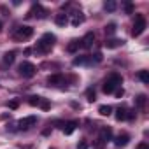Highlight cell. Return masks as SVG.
I'll return each instance as SVG.
<instances>
[{
  "label": "cell",
  "instance_id": "obj_22",
  "mask_svg": "<svg viewBox=\"0 0 149 149\" xmlns=\"http://www.w3.org/2000/svg\"><path fill=\"white\" fill-rule=\"evenodd\" d=\"M105 35H114L116 33V30H118V26L114 25V23H109V25H105Z\"/></svg>",
  "mask_w": 149,
  "mask_h": 149
},
{
  "label": "cell",
  "instance_id": "obj_23",
  "mask_svg": "<svg viewBox=\"0 0 149 149\" xmlns=\"http://www.w3.org/2000/svg\"><path fill=\"white\" fill-rule=\"evenodd\" d=\"M98 112H100L102 116H111L112 107H111V105H100V107H98Z\"/></svg>",
  "mask_w": 149,
  "mask_h": 149
},
{
  "label": "cell",
  "instance_id": "obj_15",
  "mask_svg": "<svg viewBox=\"0 0 149 149\" xmlns=\"http://www.w3.org/2000/svg\"><path fill=\"white\" fill-rule=\"evenodd\" d=\"M77 126H79V121H68V123H65V125H63V128H61V130H63V133H65V135H70L74 130L77 128Z\"/></svg>",
  "mask_w": 149,
  "mask_h": 149
},
{
  "label": "cell",
  "instance_id": "obj_25",
  "mask_svg": "<svg viewBox=\"0 0 149 149\" xmlns=\"http://www.w3.org/2000/svg\"><path fill=\"white\" fill-rule=\"evenodd\" d=\"M135 104H137V107H144L146 105V95H139L135 98Z\"/></svg>",
  "mask_w": 149,
  "mask_h": 149
},
{
  "label": "cell",
  "instance_id": "obj_26",
  "mask_svg": "<svg viewBox=\"0 0 149 149\" xmlns=\"http://www.w3.org/2000/svg\"><path fill=\"white\" fill-rule=\"evenodd\" d=\"M86 97H88V100H90V102H95V91H93L91 88L86 91Z\"/></svg>",
  "mask_w": 149,
  "mask_h": 149
},
{
  "label": "cell",
  "instance_id": "obj_13",
  "mask_svg": "<svg viewBox=\"0 0 149 149\" xmlns=\"http://www.w3.org/2000/svg\"><path fill=\"white\" fill-rule=\"evenodd\" d=\"M111 139H112V130H111L109 126L100 128V140H102V142H109Z\"/></svg>",
  "mask_w": 149,
  "mask_h": 149
},
{
  "label": "cell",
  "instance_id": "obj_6",
  "mask_svg": "<svg viewBox=\"0 0 149 149\" xmlns=\"http://www.w3.org/2000/svg\"><path fill=\"white\" fill-rule=\"evenodd\" d=\"M28 18H32V16H35V18H39V19H44L46 16H47V11L40 6V4H33V7H32V11L26 14Z\"/></svg>",
  "mask_w": 149,
  "mask_h": 149
},
{
  "label": "cell",
  "instance_id": "obj_28",
  "mask_svg": "<svg viewBox=\"0 0 149 149\" xmlns=\"http://www.w3.org/2000/svg\"><path fill=\"white\" fill-rule=\"evenodd\" d=\"M104 144H105V142H102V140L98 139V140H95V144H93V149H104Z\"/></svg>",
  "mask_w": 149,
  "mask_h": 149
},
{
  "label": "cell",
  "instance_id": "obj_7",
  "mask_svg": "<svg viewBox=\"0 0 149 149\" xmlns=\"http://www.w3.org/2000/svg\"><path fill=\"white\" fill-rule=\"evenodd\" d=\"M133 112L132 111H128V109H125V107H119L118 111H116V119L118 121H126V119H133Z\"/></svg>",
  "mask_w": 149,
  "mask_h": 149
},
{
  "label": "cell",
  "instance_id": "obj_33",
  "mask_svg": "<svg viewBox=\"0 0 149 149\" xmlns=\"http://www.w3.org/2000/svg\"><path fill=\"white\" fill-rule=\"evenodd\" d=\"M137 149H149V146L146 144V142H142V144H139V147Z\"/></svg>",
  "mask_w": 149,
  "mask_h": 149
},
{
  "label": "cell",
  "instance_id": "obj_2",
  "mask_svg": "<svg viewBox=\"0 0 149 149\" xmlns=\"http://www.w3.org/2000/svg\"><path fill=\"white\" fill-rule=\"evenodd\" d=\"M123 83V77L119 76V74H111V76L105 79V83H104V86H102V90H104V93H114L116 91V88L119 86Z\"/></svg>",
  "mask_w": 149,
  "mask_h": 149
},
{
  "label": "cell",
  "instance_id": "obj_32",
  "mask_svg": "<svg viewBox=\"0 0 149 149\" xmlns=\"http://www.w3.org/2000/svg\"><path fill=\"white\" fill-rule=\"evenodd\" d=\"M114 93H116V97H118V98H121V97L125 95V91H123V88H119V90H116Z\"/></svg>",
  "mask_w": 149,
  "mask_h": 149
},
{
  "label": "cell",
  "instance_id": "obj_3",
  "mask_svg": "<svg viewBox=\"0 0 149 149\" xmlns=\"http://www.w3.org/2000/svg\"><path fill=\"white\" fill-rule=\"evenodd\" d=\"M18 70H19V76H23L25 79H30L37 74V67L33 63H30V61H23Z\"/></svg>",
  "mask_w": 149,
  "mask_h": 149
},
{
  "label": "cell",
  "instance_id": "obj_14",
  "mask_svg": "<svg viewBox=\"0 0 149 149\" xmlns=\"http://www.w3.org/2000/svg\"><path fill=\"white\" fill-rule=\"evenodd\" d=\"M128 142H130V135H126V133H121V135H118V137L114 139V144H116L118 147H125Z\"/></svg>",
  "mask_w": 149,
  "mask_h": 149
},
{
  "label": "cell",
  "instance_id": "obj_20",
  "mask_svg": "<svg viewBox=\"0 0 149 149\" xmlns=\"http://www.w3.org/2000/svg\"><path fill=\"white\" fill-rule=\"evenodd\" d=\"M137 76H139V79H140L144 84H149V72H147V70H140Z\"/></svg>",
  "mask_w": 149,
  "mask_h": 149
},
{
  "label": "cell",
  "instance_id": "obj_24",
  "mask_svg": "<svg viewBox=\"0 0 149 149\" xmlns=\"http://www.w3.org/2000/svg\"><path fill=\"white\" fill-rule=\"evenodd\" d=\"M40 100H42V97H37V95L28 97V104H30V105H33V107H35V105H39V104H40Z\"/></svg>",
  "mask_w": 149,
  "mask_h": 149
},
{
  "label": "cell",
  "instance_id": "obj_19",
  "mask_svg": "<svg viewBox=\"0 0 149 149\" xmlns=\"http://www.w3.org/2000/svg\"><path fill=\"white\" fill-rule=\"evenodd\" d=\"M14 60H16V53H14V51H11V53H6V54H4V63H6V65H11Z\"/></svg>",
  "mask_w": 149,
  "mask_h": 149
},
{
  "label": "cell",
  "instance_id": "obj_9",
  "mask_svg": "<svg viewBox=\"0 0 149 149\" xmlns=\"http://www.w3.org/2000/svg\"><path fill=\"white\" fill-rule=\"evenodd\" d=\"M47 84L49 86H61V84H65V77L61 74H53V76L47 77Z\"/></svg>",
  "mask_w": 149,
  "mask_h": 149
},
{
  "label": "cell",
  "instance_id": "obj_29",
  "mask_svg": "<svg viewBox=\"0 0 149 149\" xmlns=\"http://www.w3.org/2000/svg\"><path fill=\"white\" fill-rule=\"evenodd\" d=\"M125 13L126 14H132L133 13V6L132 4H125Z\"/></svg>",
  "mask_w": 149,
  "mask_h": 149
},
{
  "label": "cell",
  "instance_id": "obj_12",
  "mask_svg": "<svg viewBox=\"0 0 149 149\" xmlns=\"http://www.w3.org/2000/svg\"><path fill=\"white\" fill-rule=\"evenodd\" d=\"M123 44H125V40H121V39H107L104 42V46L107 49H116V47H121Z\"/></svg>",
  "mask_w": 149,
  "mask_h": 149
},
{
  "label": "cell",
  "instance_id": "obj_17",
  "mask_svg": "<svg viewBox=\"0 0 149 149\" xmlns=\"http://www.w3.org/2000/svg\"><path fill=\"white\" fill-rule=\"evenodd\" d=\"M79 47H81V40H79V39H74V40H70V44L67 46V51H68V53H77Z\"/></svg>",
  "mask_w": 149,
  "mask_h": 149
},
{
  "label": "cell",
  "instance_id": "obj_21",
  "mask_svg": "<svg viewBox=\"0 0 149 149\" xmlns=\"http://www.w3.org/2000/svg\"><path fill=\"white\" fill-rule=\"evenodd\" d=\"M116 7H118V4L114 2V0H107V2L104 4V9H105V11H109V13L116 11Z\"/></svg>",
  "mask_w": 149,
  "mask_h": 149
},
{
  "label": "cell",
  "instance_id": "obj_1",
  "mask_svg": "<svg viewBox=\"0 0 149 149\" xmlns=\"http://www.w3.org/2000/svg\"><path fill=\"white\" fill-rule=\"evenodd\" d=\"M54 42H56V37H54L53 33H44V35H42V39L37 42L35 51H37V53H40V54H46V53H49V51L53 49Z\"/></svg>",
  "mask_w": 149,
  "mask_h": 149
},
{
  "label": "cell",
  "instance_id": "obj_18",
  "mask_svg": "<svg viewBox=\"0 0 149 149\" xmlns=\"http://www.w3.org/2000/svg\"><path fill=\"white\" fill-rule=\"evenodd\" d=\"M54 23H56L58 26H65V25L68 23V16H67L65 13H61V14H56V18H54Z\"/></svg>",
  "mask_w": 149,
  "mask_h": 149
},
{
  "label": "cell",
  "instance_id": "obj_30",
  "mask_svg": "<svg viewBox=\"0 0 149 149\" xmlns=\"http://www.w3.org/2000/svg\"><path fill=\"white\" fill-rule=\"evenodd\" d=\"M77 149H88V142H86V140H81V142L77 144Z\"/></svg>",
  "mask_w": 149,
  "mask_h": 149
},
{
  "label": "cell",
  "instance_id": "obj_34",
  "mask_svg": "<svg viewBox=\"0 0 149 149\" xmlns=\"http://www.w3.org/2000/svg\"><path fill=\"white\" fill-rule=\"evenodd\" d=\"M0 28H2V23H0Z\"/></svg>",
  "mask_w": 149,
  "mask_h": 149
},
{
  "label": "cell",
  "instance_id": "obj_31",
  "mask_svg": "<svg viewBox=\"0 0 149 149\" xmlns=\"http://www.w3.org/2000/svg\"><path fill=\"white\" fill-rule=\"evenodd\" d=\"M7 105H9V109H18V105H19V104H18L16 100H13V102H9Z\"/></svg>",
  "mask_w": 149,
  "mask_h": 149
},
{
  "label": "cell",
  "instance_id": "obj_27",
  "mask_svg": "<svg viewBox=\"0 0 149 149\" xmlns=\"http://www.w3.org/2000/svg\"><path fill=\"white\" fill-rule=\"evenodd\" d=\"M39 105H40V107H42V109H44V111H47V109H49V107H51V104H49V102H47V100H46V98H42V100H40V104H39Z\"/></svg>",
  "mask_w": 149,
  "mask_h": 149
},
{
  "label": "cell",
  "instance_id": "obj_4",
  "mask_svg": "<svg viewBox=\"0 0 149 149\" xmlns=\"http://www.w3.org/2000/svg\"><path fill=\"white\" fill-rule=\"evenodd\" d=\"M146 26H147V23H146V18L142 16V14H137L135 16V23H133V30H132V35L133 37H139L144 30H146Z\"/></svg>",
  "mask_w": 149,
  "mask_h": 149
},
{
  "label": "cell",
  "instance_id": "obj_5",
  "mask_svg": "<svg viewBox=\"0 0 149 149\" xmlns=\"http://www.w3.org/2000/svg\"><path fill=\"white\" fill-rule=\"evenodd\" d=\"M33 35V28L32 26H18L14 32V40H26Z\"/></svg>",
  "mask_w": 149,
  "mask_h": 149
},
{
  "label": "cell",
  "instance_id": "obj_16",
  "mask_svg": "<svg viewBox=\"0 0 149 149\" xmlns=\"http://www.w3.org/2000/svg\"><path fill=\"white\" fill-rule=\"evenodd\" d=\"M91 63H93L91 56H77V58H74V65H91Z\"/></svg>",
  "mask_w": 149,
  "mask_h": 149
},
{
  "label": "cell",
  "instance_id": "obj_10",
  "mask_svg": "<svg viewBox=\"0 0 149 149\" xmlns=\"http://www.w3.org/2000/svg\"><path fill=\"white\" fill-rule=\"evenodd\" d=\"M70 16H72V18H70V23H72V26H79V25H83V23H84V14H83L81 11L72 13Z\"/></svg>",
  "mask_w": 149,
  "mask_h": 149
},
{
  "label": "cell",
  "instance_id": "obj_11",
  "mask_svg": "<svg viewBox=\"0 0 149 149\" xmlns=\"http://www.w3.org/2000/svg\"><path fill=\"white\" fill-rule=\"evenodd\" d=\"M93 42H95V33L90 32V33H86V35L81 39V47L90 49V47H93Z\"/></svg>",
  "mask_w": 149,
  "mask_h": 149
},
{
  "label": "cell",
  "instance_id": "obj_8",
  "mask_svg": "<svg viewBox=\"0 0 149 149\" xmlns=\"http://www.w3.org/2000/svg\"><path fill=\"white\" fill-rule=\"evenodd\" d=\"M35 123H37V118H35V116H28V118L19 119V121H18V126H19V130H28V128H32Z\"/></svg>",
  "mask_w": 149,
  "mask_h": 149
}]
</instances>
